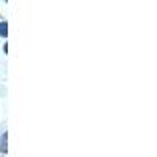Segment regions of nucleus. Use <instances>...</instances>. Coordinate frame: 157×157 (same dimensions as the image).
<instances>
[{"mask_svg": "<svg viewBox=\"0 0 157 157\" xmlns=\"http://www.w3.org/2000/svg\"><path fill=\"white\" fill-rule=\"evenodd\" d=\"M8 35V25L6 22H0V36H6Z\"/></svg>", "mask_w": 157, "mask_h": 157, "instance_id": "obj_1", "label": "nucleus"}, {"mask_svg": "<svg viewBox=\"0 0 157 157\" xmlns=\"http://www.w3.org/2000/svg\"><path fill=\"white\" fill-rule=\"evenodd\" d=\"M0 151L6 152V135H3V140H2V143H0Z\"/></svg>", "mask_w": 157, "mask_h": 157, "instance_id": "obj_2", "label": "nucleus"}]
</instances>
